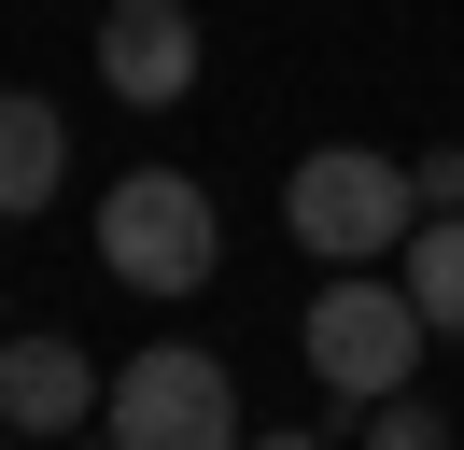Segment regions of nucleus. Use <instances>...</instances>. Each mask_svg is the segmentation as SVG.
Returning a JSON list of instances; mask_svg holds the SVG:
<instances>
[{"label":"nucleus","mask_w":464,"mask_h":450,"mask_svg":"<svg viewBox=\"0 0 464 450\" xmlns=\"http://www.w3.org/2000/svg\"><path fill=\"white\" fill-rule=\"evenodd\" d=\"M57 183H71V112L29 99V84H0V225H29Z\"/></svg>","instance_id":"nucleus-7"},{"label":"nucleus","mask_w":464,"mask_h":450,"mask_svg":"<svg viewBox=\"0 0 464 450\" xmlns=\"http://www.w3.org/2000/svg\"><path fill=\"white\" fill-rule=\"evenodd\" d=\"M239 450H338V436H310V422H282V436H239Z\"/></svg>","instance_id":"nucleus-11"},{"label":"nucleus","mask_w":464,"mask_h":450,"mask_svg":"<svg viewBox=\"0 0 464 450\" xmlns=\"http://www.w3.org/2000/svg\"><path fill=\"white\" fill-rule=\"evenodd\" d=\"M29 450H113V436H29Z\"/></svg>","instance_id":"nucleus-12"},{"label":"nucleus","mask_w":464,"mask_h":450,"mask_svg":"<svg viewBox=\"0 0 464 450\" xmlns=\"http://www.w3.org/2000/svg\"><path fill=\"white\" fill-rule=\"evenodd\" d=\"M99 84H113L127 112H169L183 84H198V15H183V0H113V15H99Z\"/></svg>","instance_id":"nucleus-5"},{"label":"nucleus","mask_w":464,"mask_h":450,"mask_svg":"<svg viewBox=\"0 0 464 450\" xmlns=\"http://www.w3.org/2000/svg\"><path fill=\"white\" fill-rule=\"evenodd\" d=\"M99 394H113V380H99V366H85V338H57V324L0 352V422H14V436H85V422H99Z\"/></svg>","instance_id":"nucleus-6"},{"label":"nucleus","mask_w":464,"mask_h":450,"mask_svg":"<svg viewBox=\"0 0 464 450\" xmlns=\"http://www.w3.org/2000/svg\"><path fill=\"white\" fill-rule=\"evenodd\" d=\"M394 281L422 296V324H436V338H464V211H422V225H408Z\"/></svg>","instance_id":"nucleus-8"},{"label":"nucleus","mask_w":464,"mask_h":450,"mask_svg":"<svg viewBox=\"0 0 464 450\" xmlns=\"http://www.w3.org/2000/svg\"><path fill=\"white\" fill-rule=\"evenodd\" d=\"M310 380L338 394V408H380V394H408V366L436 352V324H422V296H408L394 268H324V296H310Z\"/></svg>","instance_id":"nucleus-2"},{"label":"nucleus","mask_w":464,"mask_h":450,"mask_svg":"<svg viewBox=\"0 0 464 450\" xmlns=\"http://www.w3.org/2000/svg\"><path fill=\"white\" fill-rule=\"evenodd\" d=\"M408 183H422V211H464V141H436V155H408Z\"/></svg>","instance_id":"nucleus-10"},{"label":"nucleus","mask_w":464,"mask_h":450,"mask_svg":"<svg viewBox=\"0 0 464 450\" xmlns=\"http://www.w3.org/2000/svg\"><path fill=\"white\" fill-rule=\"evenodd\" d=\"M366 450H450V422H436L422 394H380V408H366Z\"/></svg>","instance_id":"nucleus-9"},{"label":"nucleus","mask_w":464,"mask_h":450,"mask_svg":"<svg viewBox=\"0 0 464 450\" xmlns=\"http://www.w3.org/2000/svg\"><path fill=\"white\" fill-rule=\"evenodd\" d=\"M99 436H113V450H239L226 352H127L113 394H99Z\"/></svg>","instance_id":"nucleus-4"},{"label":"nucleus","mask_w":464,"mask_h":450,"mask_svg":"<svg viewBox=\"0 0 464 450\" xmlns=\"http://www.w3.org/2000/svg\"><path fill=\"white\" fill-rule=\"evenodd\" d=\"M282 225L324 268H394L408 225H422V183H408V155H380V141H324V155H295Z\"/></svg>","instance_id":"nucleus-1"},{"label":"nucleus","mask_w":464,"mask_h":450,"mask_svg":"<svg viewBox=\"0 0 464 450\" xmlns=\"http://www.w3.org/2000/svg\"><path fill=\"white\" fill-rule=\"evenodd\" d=\"M99 268H113L127 296H198V281L226 268V211H211V183H183V169H127V183L99 197Z\"/></svg>","instance_id":"nucleus-3"}]
</instances>
